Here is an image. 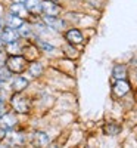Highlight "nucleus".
<instances>
[{
	"label": "nucleus",
	"instance_id": "obj_9",
	"mask_svg": "<svg viewBox=\"0 0 137 148\" xmlns=\"http://www.w3.org/2000/svg\"><path fill=\"white\" fill-rule=\"evenodd\" d=\"M25 21H27V19H24V18H21V16H18V15H15V14H10V12H7V15H6V18H5V27L19 30Z\"/></svg>",
	"mask_w": 137,
	"mask_h": 148
},
{
	"label": "nucleus",
	"instance_id": "obj_1",
	"mask_svg": "<svg viewBox=\"0 0 137 148\" xmlns=\"http://www.w3.org/2000/svg\"><path fill=\"white\" fill-rule=\"evenodd\" d=\"M28 61L24 58L22 55H9L6 58V64L5 67L12 73V74H16V76H19V74H22L24 71H25L28 68Z\"/></svg>",
	"mask_w": 137,
	"mask_h": 148
},
{
	"label": "nucleus",
	"instance_id": "obj_12",
	"mask_svg": "<svg viewBox=\"0 0 137 148\" xmlns=\"http://www.w3.org/2000/svg\"><path fill=\"white\" fill-rule=\"evenodd\" d=\"M16 117L14 114H10V113H6V114H2L0 116V127H3L6 130H10L12 127H14L16 125Z\"/></svg>",
	"mask_w": 137,
	"mask_h": 148
},
{
	"label": "nucleus",
	"instance_id": "obj_25",
	"mask_svg": "<svg viewBox=\"0 0 137 148\" xmlns=\"http://www.w3.org/2000/svg\"><path fill=\"white\" fill-rule=\"evenodd\" d=\"M2 111H3V99L0 98V114H2Z\"/></svg>",
	"mask_w": 137,
	"mask_h": 148
},
{
	"label": "nucleus",
	"instance_id": "obj_22",
	"mask_svg": "<svg viewBox=\"0 0 137 148\" xmlns=\"http://www.w3.org/2000/svg\"><path fill=\"white\" fill-rule=\"evenodd\" d=\"M6 135H7V130L3 129V127H0V141H3L6 138Z\"/></svg>",
	"mask_w": 137,
	"mask_h": 148
},
{
	"label": "nucleus",
	"instance_id": "obj_7",
	"mask_svg": "<svg viewBox=\"0 0 137 148\" xmlns=\"http://www.w3.org/2000/svg\"><path fill=\"white\" fill-rule=\"evenodd\" d=\"M131 89V86L127 80H117L114 83V86H112V92H114V95L117 98H122V96H125Z\"/></svg>",
	"mask_w": 137,
	"mask_h": 148
},
{
	"label": "nucleus",
	"instance_id": "obj_17",
	"mask_svg": "<svg viewBox=\"0 0 137 148\" xmlns=\"http://www.w3.org/2000/svg\"><path fill=\"white\" fill-rule=\"evenodd\" d=\"M5 51H6L7 56L9 55H21L22 45L19 43V40L18 42H14V43H7V45H5Z\"/></svg>",
	"mask_w": 137,
	"mask_h": 148
},
{
	"label": "nucleus",
	"instance_id": "obj_13",
	"mask_svg": "<svg viewBox=\"0 0 137 148\" xmlns=\"http://www.w3.org/2000/svg\"><path fill=\"white\" fill-rule=\"evenodd\" d=\"M24 5H25V9L28 10L30 15L37 16L41 14V0H27Z\"/></svg>",
	"mask_w": 137,
	"mask_h": 148
},
{
	"label": "nucleus",
	"instance_id": "obj_14",
	"mask_svg": "<svg viewBox=\"0 0 137 148\" xmlns=\"http://www.w3.org/2000/svg\"><path fill=\"white\" fill-rule=\"evenodd\" d=\"M27 70H28V73L31 74L34 79H39L41 74L44 73V67H43L41 62H39V61H31V62L28 64Z\"/></svg>",
	"mask_w": 137,
	"mask_h": 148
},
{
	"label": "nucleus",
	"instance_id": "obj_24",
	"mask_svg": "<svg viewBox=\"0 0 137 148\" xmlns=\"http://www.w3.org/2000/svg\"><path fill=\"white\" fill-rule=\"evenodd\" d=\"M27 0H12V3H25Z\"/></svg>",
	"mask_w": 137,
	"mask_h": 148
},
{
	"label": "nucleus",
	"instance_id": "obj_5",
	"mask_svg": "<svg viewBox=\"0 0 137 148\" xmlns=\"http://www.w3.org/2000/svg\"><path fill=\"white\" fill-rule=\"evenodd\" d=\"M65 40L71 45V46H80L84 42V36L78 28H68L65 30Z\"/></svg>",
	"mask_w": 137,
	"mask_h": 148
},
{
	"label": "nucleus",
	"instance_id": "obj_28",
	"mask_svg": "<svg viewBox=\"0 0 137 148\" xmlns=\"http://www.w3.org/2000/svg\"><path fill=\"white\" fill-rule=\"evenodd\" d=\"M53 2H58V0H53Z\"/></svg>",
	"mask_w": 137,
	"mask_h": 148
},
{
	"label": "nucleus",
	"instance_id": "obj_4",
	"mask_svg": "<svg viewBox=\"0 0 137 148\" xmlns=\"http://www.w3.org/2000/svg\"><path fill=\"white\" fill-rule=\"evenodd\" d=\"M62 8L53 0H41V14L47 16H59Z\"/></svg>",
	"mask_w": 137,
	"mask_h": 148
},
{
	"label": "nucleus",
	"instance_id": "obj_6",
	"mask_svg": "<svg viewBox=\"0 0 137 148\" xmlns=\"http://www.w3.org/2000/svg\"><path fill=\"white\" fill-rule=\"evenodd\" d=\"M0 37H2V40L5 45L7 43H14V42H18L21 39V34L18 30L15 28H9V27H5L2 31H0Z\"/></svg>",
	"mask_w": 137,
	"mask_h": 148
},
{
	"label": "nucleus",
	"instance_id": "obj_19",
	"mask_svg": "<svg viewBox=\"0 0 137 148\" xmlns=\"http://www.w3.org/2000/svg\"><path fill=\"white\" fill-rule=\"evenodd\" d=\"M9 142H10V145H22L24 144V136L18 132H10L9 133Z\"/></svg>",
	"mask_w": 137,
	"mask_h": 148
},
{
	"label": "nucleus",
	"instance_id": "obj_23",
	"mask_svg": "<svg viewBox=\"0 0 137 148\" xmlns=\"http://www.w3.org/2000/svg\"><path fill=\"white\" fill-rule=\"evenodd\" d=\"M5 28V19L3 18H0V31H2Z\"/></svg>",
	"mask_w": 137,
	"mask_h": 148
},
{
	"label": "nucleus",
	"instance_id": "obj_18",
	"mask_svg": "<svg viewBox=\"0 0 137 148\" xmlns=\"http://www.w3.org/2000/svg\"><path fill=\"white\" fill-rule=\"evenodd\" d=\"M37 46H39L40 51H43L46 53H50V52H55L56 51V47L52 43H49L46 40H41V39H37Z\"/></svg>",
	"mask_w": 137,
	"mask_h": 148
},
{
	"label": "nucleus",
	"instance_id": "obj_21",
	"mask_svg": "<svg viewBox=\"0 0 137 148\" xmlns=\"http://www.w3.org/2000/svg\"><path fill=\"white\" fill-rule=\"evenodd\" d=\"M6 53H3L2 51H0V68L2 67H5V64H6Z\"/></svg>",
	"mask_w": 137,
	"mask_h": 148
},
{
	"label": "nucleus",
	"instance_id": "obj_15",
	"mask_svg": "<svg viewBox=\"0 0 137 148\" xmlns=\"http://www.w3.org/2000/svg\"><path fill=\"white\" fill-rule=\"evenodd\" d=\"M9 12H10V14H15V15L21 16V18H24V19H25L27 15H28V10L25 9V5H24V3H12L9 6Z\"/></svg>",
	"mask_w": 137,
	"mask_h": 148
},
{
	"label": "nucleus",
	"instance_id": "obj_26",
	"mask_svg": "<svg viewBox=\"0 0 137 148\" xmlns=\"http://www.w3.org/2000/svg\"><path fill=\"white\" fill-rule=\"evenodd\" d=\"M50 148H59V147H58V145H52Z\"/></svg>",
	"mask_w": 137,
	"mask_h": 148
},
{
	"label": "nucleus",
	"instance_id": "obj_16",
	"mask_svg": "<svg viewBox=\"0 0 137 148\" xmlns=\"http://www.w3.org/2000/svg\"><path fill=\"white\" fill-rule=\"evenodd\" d=\"M112 77L115 80H125L127 79V67L122 64H117L112 68Z\"/></svg>",
	"mask_w": 137,
	"mask_h": 148
},
{
	"label": "nucleus",
	"instance_id": "obj_10",
	"mask_svg": "<svg viewBox=\"0 0 137 148\" xmlns=\"http://www.w3.org/2000/svg\"><path fill=\"white\" fill-rule=\"evenodd\" d=\"M28 86H30V80L25 79V77H22L21 74L16 76L15 79H12V82H10V89L14 92H18V93L22 92V90H25Z\"/></svg>",
	"mask_w": 137,
	"mask_h": 148
},
{
	"label": "nucleus",
	"instance_id": "obj_20",
	"mask_svg": "<svg viewBox=\"0 0 137 148\" xmlns=\"http://www.w3.org/2000/svg\"><path fill=\"white\" fill-rule=\"evenodd\" d=\"M103 130H105L106 135H117V133L121 132V127L118 125H115V123H109V125H106L103 127Z\"/></svg>",
	"mask_w": 137,
	"mask_h": 148
},
{
	"label": "nucleus",
	"instance_id": "obj_27",
	"mask_svg": "<svg viewBox=\"0 0 137 148\" xmlns=\"http://www.w3.org/2000/svg\"><path fill=\"white\" fill-rule=\"evenodd\" d=\"M0 148H6V147H0Z\"/></svg>",
	"mask_w": 137,
	"mask_h": 148
},
{
	"label": "nucleus",
	"instance_id": "obj_3",
	"mask_svg": "<svg viewBox=\"0 0 137 148\" xmlns=\"http://www.w3.org/2000/svg\"><path fill=\"white\" fill-rule=\"evenodd\" d=\"M46 25L56 31V33H60V31H65L66 30V25H68V22L65 19H62L59 16H47V15H43V19H41Z\"/></svg>",
	"mask_w": 137,
	"mask_h": 148
},
{
	"label": "nucleus",
	"instance_id": "obj_29",
	"mask_svg": "<svg viewBox=\"0 0 137 148\" xmlns=\"http://www.w3.org/2000/svg\"><path fill=\"white\" fill-rule=\"evenodd\" d=\"M136 76H137V74H136Z\"/></svg>",
	"mask_w": 137,
	"mask_h": 148
},
{
	"label": "nucleus",
	"instance_id": "obj_8",
	"mask_svg": "<svg viewBox=\"0 0 137 148\" xmlns=\"http://www.w3.org/2000/svg\"><path fill=\"white\" fill-rule=\"evenodd\" d=\"M21 55L25 58L27 61H31V59H37L40 55V49L37 45H22V51H21Z\"/></svg>",
	"mask_w": 137,
	"mask_h": 148
},
{
	"label": "nucleus",
	"instance_id": "obj_2",
	"mask_svg": "<svg viewBox=\"0 0 137 148\" xmlns=\"http://www.w3.org/2000/svg\"><path fill=\"white\" fill-rule=\"evenodd\" d=\"M10 102H12L14 110L19 114H27L30 111V99L27 96H24L21 92L19 93L14 92V95H12V98H10Z\"/></svg>",
	"mask_w": 137,
	"mask_h": 148
},
{
	"label": "nucleus",
	"instance_id": "obj_11",
	"mask_svg": "<svg viewBox=\"0 0 137 148\" xmlns=\"http://www.w3.org/2000/svg\"><path fill=\"white\" fill-rule=\"evenodd\" d=\"M33 144L37 148H46V147H49V144H50V139H49V136L44 132H35L33 135Z\"/></svg>",
	"mask_w": 137,
	"mask_h": 148
}]
</instances>
